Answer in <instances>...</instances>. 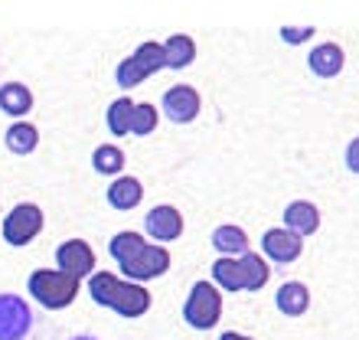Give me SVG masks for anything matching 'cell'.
Returning a JSON list of instances; mask_svg holds the SVG:
<instances>
[{"instance_id":"24","label":"cell","mask_w":359,"mask_h":340,"mask_svg":"<svg viewBox=\"0 0 359 340\" xmlns=\"http://www.w3.org/2000/svg\"><path fill=\"white\" fill-rule=\"evenodd\" d=\"M311 37H313V27H301V30L284 27L281 30V39H284V43H304V39H311Z\"/></svg>"},{"instance_id":"7","label":"cell","mask_w":359,"mask_h":340,"mask_svg":"<svg viewBox=\"0 0 359 340\" xmlns=\"http://www.w3.org/2000/svg\"><path fill=\"white\" fill-rule=\"evenodd\" d=\"M36 311L20 294H0V340H33Z\"/></svg>"},{"instance_id":"16","label":"cell","mask_w":359,"mask_h":340,"mask_svg":"<svg viewBox=\"0 0 359 340\" xmlns=\"http://www.w3.org/2000/svg\"><path fill=\"white\" fill-rule=\"evenodd\" d=\"M212 249L222 252L226 259H238V255L252 252L248 249V233L242 226H232V223H226V226H219L212 233Z\"/></svg>"},{"instance_id":"4","label":"cell","mask_w":359,"mask_h":340,"mask_svg":"<svg viewBox=\"0 0 359 340\" xmlns=\"http://www.w3.org/2000/svg\"><path fill=\"white\" fill-rule=\"evenodd\" d=\"M27 288L43 308L59 311V308H69V304L76 301V294L82 285H79L76 278H69L66 272H59V268H39V272L29 275Z\"/></svg>"},{"instance_id":"20","label":"cell","mask_w":359,"mask_h":340,"mask_svg":"<svg viewBox=\"0 0 359 340\" xmlns=\"http://www.w3.org/2000/svg\"><path fill=\"white\" fill-rule=\"evenodd\" d=\"M4 141H7V148L13 154H33L39 144V131H36V124H29V122H13L7 128Z\"/></svg>"},{"instance_id":"11","label":"cell","mask_w":359,"mask_h":340,"mask_svg":"<svg viewBox=\"0 0 359 340\" xmlns=\"http://www.w3.org/2000/svg\"><path fill=\"white\" fill-rule=\"evenodd\" d=\"M262 252H265L268 259H274V262L291 265L301 259L304 239L297 236V233H291V229H268L265 236H262Z\"/></svg>"},{"instance_id":"14","label":"cell","mask_w":359,"mask_h":340,"mask_svg":"<svg viewBox=\"0 0 359 340\" xmlns=\"http://www.w3.org/2000/svg\"><path fill=\"white\" fill-rule=\"evenodd\" d=\"M284 229H291L297 236H313L320 229V209L311 200H294L291 207L284 209Z\"/></svg>"},{"instance_id":"22","label":"cell","mask_w":359,"mask_h":340,"mask_svg":"<svg viewBox=\"0 0 359 340\" xmlns=\"http://www.w3.org/2000/svg\"><path fill=\"white\" fill-rule=\"evenodd\" d=\"M92 167L98 170V174H121L124 170V151L121 148H114V144H102V148H95L92 154Z\"/></svg>"},{"instance_id":"25","label":"cell","mask_w":359,"mask_h":340,"mask_svg":"<svg viewBox=\"0 0 359 340\" xmlns=\"http://www.w3.org/2000/svg\"><path fill=\"white\" fill-rule=\"evenodd\" d=\"M346 167H350L353 174H359V138H353L350 148H346Z\"/></svg>"},{"instance_id":"17","label":"cell","mask_w":359,"mask_h":340,"mask_svg":"<svg viewBox=\"0 0 359 340\" xmlns=\"http://www.w3.org/2000/svg\"><path fill=\"white\" fill-rule=\"evenodd\" d=\"M144 200V183L137 177H118L108 187V203L114 209H134Z\"/></svg>"},{"instance_id":"5","label":"cell","mask_w":359,"mask_h":340,"mask_svg":"<svg viewBox=\"0 0 359 340\" xmlns=\"http://www.w3.org/2000/svg\"><path fill=\"white\" fill-rule=\"evenodd\" d=\"M219 318H222V294H219L216 285L209 282H196L189 288V298L183 304V321L196 331H209L216 327Z\"/></svg>"},{"instance_id":"3","label":"cell","mask_w":359,"mask_h":340,"mask_svg":"<svg viewBox=\"0 0 359 340\" xmlns=\"http://www.w3.org/2000/svg\"><path fill=\"white\" fill-rule=\"evenodd\" d=\"M268 275H271V268H268L265 259H258V252L212 262V282L222 285L226 292H262Z\"/></svg>"},{"instance_id":"21","label":"cell","mask_w":359,"mask_h":340,"mask_svg":"<svg viewBox=\"0 0 359 340\" xmlns=\"http://www.w3.org/2000/svg\"><path fill=\"white\" fill-rule=\"evenodd\" d=\"M131 115H134V102L131 98H114L108 105V115H104V122H108V131L124 138V134H131Z\"/></svg>"},{"instance_id":"27","label":"cell","mask_w":359,"mask_h":340,"mask_svg":"<svg viewBox=\"0 0 359 340\" xmlns=\"http://www.w3.org/2000/svg\"><path fill=\"white\" fill-rule=\"evenodd\" d=\"M69 340H98V337H92V334H76V337H69Z\"/></svg>"},{"instance_id":"23","label":"cell","mask_w":359,"mask_h":340,"mask_svg":"<svg viewBox=\"0 0 359 340\" xmlns=\"http://www.w3.org/2000/svg\"><path fill=\"white\" fill-rule=\"evenodd\" d=\"M157 122H161V115H157V108L154 105H137L134 102V115H131V134H137V138H144V134H151L154 128H157Z\"/></svg>"},{"instance_id":"26","label":"cell","mask_w":359,"mask_h":340,"mask_svg":"<svg viewBox=\"0 0 359 340\" xmlns=\"http://www.w3.org/2000/svg\"><path fill=\"white\" fill-rule=\"evenodd\" d=\"M219 340H252V337H245V334H236V331H226Z\"/></svg>"},{"instance_id":"9","label":"cell","mask_w":359,"mask_h":340,"mask_svg":"<svg viewBox=\"0 0 359 340\" xmlns=\"http://www.w3.org/2000/svg\"><path fill=\"white\" fill-rule=\"evenodd\" d=\"M56 265H59V272H66L69 278L82 282L86 275L88 278L95 275V252L86 239H69V242H62L56 249Z\"/></svg>"},{"instance_id":"12","label":"cell","mask_w":359,"mask_h":340,"mask_svg":"<svg viewBox=\"0 0 359 340\" xmlns=\"http://www.w3.org/2000/svg\"><path fill=\"white\" fill-rule=\"evenodd\" d=\"M144 229H147V236L157 239V242H173V239L183 236V216H180L177 207L163 203V207H154L151 213L144 216Z\"/></svg>"},{"instance_id":"1","label":"cell","mask_w":359,"mask_h":340,"mask_svg":"<svg viewBox=\"0 0 359 340\" xmlns=\"http://www.w3.org/2000/svg\"><path fill=\"white\" fill-rule=\"evenodd\" d=\"M108 252L118 259V265H121V272L128 282H151V278H157V275H163L170 268V252L163 246L144 242L137 233H131V229L111 236Z\"/></svg>"},{"instance_id":"18","label":"cell","mask_w":359,"mask_h":340,"mask_svg":"<svg viewBox=\"0 0 359 340\" xmlns=\"http://www.w3.org/2000/svg\"><path fill=\"white\" fill-rule=\"evenodd\" d=\"M163 59H167V69H187L193 59H196V43L187 33H173L167 43H163Z\"/></svg>"},{"instance_id":"13","label":"cell","mask_w":359,"mask_h":340,"mask_svg":"<svg viewBox=\"0 0 359 340\" xmlns=\"http://www.w3.org/2000/svg\"><path fill=\"white\" fill-rule=\"evenodd\" d=\"M307 66H311L313 76L320 79H333L340 76L343 66H346V53H343L340 43H320L307 53Z\"/></svg>"},{"instance_id":"10","label":"cell","mask_w":359,"mask_h":340,"mask_svg":"<svg viewBox=\"0 0 359 340\" xmlns=\"http://www.w3.org/2000/svg\"><path fill=\"white\" fill-rule=\"evenodd\" d=\"M199 108H203V102H199V92L193 85H173V89L163 92V115H167L173 124L193 122L199 115Z\"/></svg>"},{"instance_id":"15","label":"cell","mask_w":359,"mask_h":340,"mask_svg":"<svg viewBox=\"0 0 359 340\" xmlns=\"http://www.w3.org/2000/svg\"><path fill=\"white\" fill-rule=\"evenodd\" d=\"M278 308H281V314H287V318H301L307 308H311V288L304 282H284L281 288H278Z\"/></svg>"},{"instance_id":"8","label":"cell","mask_w":359,"mask_h":340,"mask_svg":"<svg viewBox=\"0 0 359 340\" xmlns=\"http://www.w3.org/2000/svg\"><path fill=\"white\" fill-rule=\"evenodd\" d=\"M43 229V209L36 203H20L4 216L0 236L7 239L10 246H27L36 239V233Z\"/></svg>"},{"instance_id":"6","label":"cell","mask_w":359,"mask_h":340,"mask_svg":"<svg viewBox=\"0 0 359 340\" xmlns=\"http://www.w3.org/2000/svg\"><path fill=\"white\" fill-rule=\"evenodd\" d=\"M157 69H167V59H163V43H141V46L134 49V56H128L118 66V85L121 89H134V85H141L147 76H154Z\"/></svg>"},{"instance_id":"2","label":"cell","mask_w":359,"mask_h":340,"mask_svg":"<svg viewBox=\"0 0 359 340\" xmlns=\"http://www.w3.org/2000/svg\"><path fill=\"white\" fill-rule=\"evenodd\" d=\"M88 294H92L95 304L102 308H111L114 314L121 318H141L147 308H151V292L137 282H128V278H118L111 272H95L88 278Z\"/></svg>"},{"instance_id":"19","label":"cell","mask_w":359,"mask_h":340,"mask_svg":"<svg viewBox=\"0 0 359 340\" xmlns=\"http://www.w3.org/2000/svg\"><path fill=\"white\" fill-rule=\"evenodd\" d=\"M0 108L13 118H23V115L33 108V92H29L23 82H7L0 85Z\"/></svg>"}]
</instances>
